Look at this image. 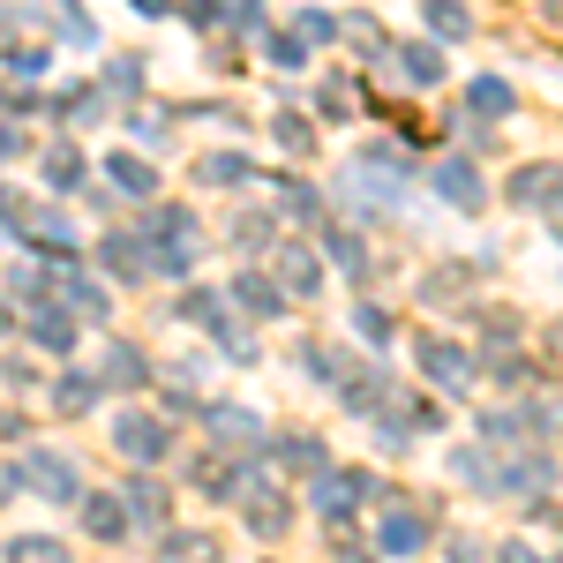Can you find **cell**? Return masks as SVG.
Here are the masks:
<instances>
[{
    "label": "cell",
    "instance_id": "cell-1",
    "mask_svg": "<svg viewBox=\"0 0 563 563\" xmlns=\"http://www.w3.org/2000/svg\"><path fill=\"white\" fill-rule=\"evenodd\" d=\"M113 443H121L129 459H158L174 435H166V421H151V413H121V421H113Z\"/></svg>",
    "mask_w": 563,
    "mask_h": 563
},
{
    "label": "cell",
    "instance_id": "cell-2",
    "mask_svg": "<svg viewBox=\"0 0 563 563\" xmlns=\"http://www.w3.org/2000/svg\"><path fill=\"white\" fill-rule=\"evenodd\" d=\"M23 481H31V488H45V496H60V504H76V466H68V459H53V451H31Z\"/></svg>",
    "mask_w": 563,
    "mask_h": 563
},
{
    "label": "cell",
    "instance_id": "cell-3",
    "mask_svg": "<svg viewBox=\"0 0 563 563\" xmlns=\"http://www.w3.org/2000/svg\"><path fill=\"white\" fill-rule=\"evenodd\" d=\"M23 323H31V339H38L45 353H68V346H76V316H68V308L45 301V308H31Z\"/></svg>",
    "mask_w": 563,
    "mask_h": 563
},
{
    "label": "cell",
    "instance_id": "cell-4",
    "mask_svg": "<svg viewBox=\"0 0 563 563\" xmlns=\"http://www.w3.org/2000/svg\"><path fill=\"white\" fill-rule=\"evenodd\" d=\"M271 286H286V294H316V286H323V271H316L308 249H278V278H271Z\"/></svg>",
    "mask_w": 563,
    "mask_h": 563
},
{
    "label": "cell",
    "instance_id": "cell-5",
    "mask_svg": "<svg viewBox=\"0 0 563 563\" xmlns=\"http://www.w3.org/2000/svg\"><path fill=\"white\" fill-rule=\"evenodd\" d=\"M60 286H68V308H76V316H90V323H106V316H113V301H106V286H98V278L60 271Z\"/></svg>",
    "mask_w": 563,
    "mask_h": 563
},
{
    "label": "cell",
    "instance_id": "cell-6",
    "mask_svg": "<svg viewBox=\"0 0 563 563\" xmlns=\"http://www.w3.org/2000/svg\"><path fill=\"white\" fill-rule=\"evenodd\" d=\"M211 435H233V451H256L263 421H256V413H241V406H211Z\"/></svg>",
    "mask_w": 563,
    "mask_h": 563
},
{
    "label": "cell",
    "instance_id": "cell-7",
    "mask_svg": "<svg viewBox=\"0 0 563 563\" xmlns=\"http://www.w3.org/2000/svg\"><path fill=\"white\" fill-rule=\"evenodd\" d=\"M435 188H443L459 211H481V174H474V166H459V158H451V166H435Z\"/></svg>",
    "mask_w": 563,
    "mask_h": 563
},
{
    "label": "cell",
    "instance_id": "cell-8",
    "mask_svg": "<svg viewBox=\"0 0 563 563\" xmlns=\"http://www.w3.org/2000/svg\"><path fill=\"white\" fill-rule=\"evenodd\" d=\"M421 368H429V376H435L443 390H459V384H466V353H451L443 339H429V346H421Z\"/></svg>",
    "mask_w": 563,
    "mask_h": 563
},
{
    "label": "cell",
    "instance_id": "cell-9",
    "mask_svg": "<svg viewBox=\"0 0 563 563\" xmlns=\"http://www.w3.org/2000/svg\"><path fill=\"white\" fill-rule=\"evenodd\" d=\"M556 188H563L556 166H526V174H511V203H549Z\"/></svg>",
    "mask_w": 563,
    "mask_h": 563
},
{
    "label": "cell",
    "instance_id": "cell-10",
    "mask_svg": "<svg viewBox=\"0 0 563 563\" xmlns=\"http://www.w3.org/2000/svg\"><path fill=\"white\" fill-rule=\"evenodd\" d=\"M84 526L98 533V541H113V533L129 526V511H121V496H90V504H84Z\"/></svg>",
    "mask_w": 563,
    "mask_h": 563
},
{
    "label": "cell",
    "instance_id": "cell-11",
    "mask_svg": "<svg viewBox=\"0 0 563 563\" xmlns=\"http://www.w3.org/2000/svg\"><path fill=\"white\" fill-rule=\"evenodd\" d=\"M421 15H429V23H435V38H466V31H474V15H466L459 0H429Z\"/></svg>",
    "mask_w": 563,
    "mask_h": 563
},
{
    "label": "cell",
    "instance_id": "cell-12",
    "mask_svg": "<svg viewBox=\"0 0 563 563\" xmlns=\"http://www.w3.org/2000/svg\"><path fill=\"white\" fill-rule=\"evenodd\" d=\"M106 174L121 180V188H129V196H158V174H151V166H143V158H106Z\"/></svg>",
    "mask_w": 563,
    "mask_h": 563
},
{
    "label": "cell",
    "instance_id": "cell-13",
    "mask_svg": "<svg viewBox=\"0 0 563 563\" xmlns=\"http://www.w3.org/2000/svg\"><path fill=\"white\" fill-rule=\"evenodd\" d=\"M53 406H60V413H90V406H98V390H90V376H60V390H53Z\"/></svg>",
    "mask_w": 563,
    "mask_h": 563
},
{
    "label": "cell",
    "instance_id": "cell-14",
    "mask_svg": "<svg viewBox=\"0 0 563 563\" xmlns=\"http://www.w3.org/2000/svg\"><path fill=\"white\" fill-rule=\"evenodd\" d=\"M398 68H406L413 84H435V76H443V60H435L429 45H398Z\"/></svg>",
    "mask_w": 563,
    "mask_h": 563
},
{
    "label": "cell",
    "instance_id": "cell-15",
    "mask_svg": "<svg viewBox=\"0 0 563 563\" xmlns=\"http://www.w3.org/2000/svg\"><path fill=\"white\" fill-rule=\"evenodd\" d=\"M466 98H474V113H511V90L496 84V76H481V84H466Z\"/></svg>",
    "mask_w": 563,
    "mask_h": 563
},
{
    "label": "cell",
    "instance_id": "cell-16",
    "mask_svg": "<svg viewBox=\"0 0 563 563\" xmlns=\"http://www.w3.org/2000/svg\"><path fill=\"white\" fill-rule=\"evenodd\" d=\"M106 263H113L121 278H143V271H151V256H143L135 241H106Z\"/></svg>",
    "mask_w": 563,
    "mask_h": 563
},
{
    "label": "cell",
    "instance_id": "cell-17",
    "mask_svg": "<svg viewBox=\"0 0 563 563\" xmlns=\"http://www.w3.org/2000/svg\"><path fill=\"white\" fill-rule=\"evenodd\" d=\"M45 180H53V188H76V180H84V158H76V151H45Z\"/></svg>",
    "mask_w": 563,
    "mask_h": 563
},
{
    "label": "cell",
    "instance_id": "cell-18",
    "mask_svg": "<svg viewBox=\"0 0 563 563\" xmlns=\"http://www.w3.org/2000/svg\"><path fill=\"white\" fill-rule=\"evenodd\" d=\"M233 294H241V301L256 308V316H278V286H271V278H241Z\"/></svg>",
    "mask_w": 563,
    "mask_h": 563
},
{
    "label": "cell",
    "instance_id": "cell-19",
    "mask_svg": "<svg viewBox=\"0 0 563 563\" xmlns=\"http://www.w3.org/2000/svg\"><path fill=\"white\" fill-rule=\"evenodd\" d=\"M196 174L211 180V188H225V180H241V174H249V166H241V158H233V151H211V158H203V166H196Z\"/></svg>",
    "mask_w": 563,
    "mask_h": 563
},
{
    "label": "cell",
    "instance_id": "cell-20",
    "mask_svg": "<svg viewBox=\"0 0 563 563\" xmlns=\"http://www.w3.org/2000/svg\"><path fill=\"white\" fill-rule=\"evenodd\" d=\"M8 563H68V549H60V541H15Z\"/></svg>",
    "mask_w": 563,
    "mask_h": 563
},
{
    "label": "cell",
    "instance_id": "cell-21",
    "mask_svg": "<svg viewBox=\"0 0 563 563\" xmlns=\"http://www.w3.org/2000/svg\"><path fill=\"white\" fill-rule=\"evenodd\" d=\"M331 263H339V271H353V278L368 271V263H361V241H353V233H339V225H331Z\"/></svg>",
    "mask_w": 563,
    "mask_h": 563
},
{
    "label": "cell",
    "instance_id": "cell-22",
    "mask_svg": "<svg viewBox=\"0 0 563 563\" xmlns=\"http://www.w3.org/2000/svg\"><path fill=\"white\" fill-rule=\"evenodd\" d=\"M106 368H113L121 384H143V361H135L129 346H106Z\"/></svg>",
    "mask_w": 563,
    "mask_h": 563
},
{
    "label": "cell",
    "instance_id": "cell-23",
    "mask_svg": "<svg viewBox=\"0 0 563 563\" xmlns=\"http://www.w3.org/2000/svg\"><path fill=\"white\" fill-rule=\"evenodd\" d=\"M129 504H135V519H158V511H166V496H158L151 481H135V488H129Z\"/></svg>",
    "mask_w": 563,
    "mask_h": 563
},
{
    "label": "cell",
    "instance_id": "cell-24",
    "mask_svg": "<svg viewBox=\"0 0 563 563\" xmlns=\"http://www.w3.org/2000/svg\"><path fill=\"white\" fill-rule=\"evenodd\" d=\"M339 38V15H301V45H323Z\"/></svg>",
    "mask_w": 563,
    "mask_h": 563
},
{
    "label": "cell",
    "instance_id": "cell-25",
    "mask_svg": "<svg viewBox=\"0 0 563 563\" xmlns=\"http://www.w3.org/2000/svg\"><path fill=\"white\" fill-rule=\"evenodd\" d=\"M421 541V519H390L384 526V549H413Z\"/></svg>",
    "mask_w": 563,
    "mask_h": 563
},
{
    "label": "cell",
    "instance_id": "cell-26",
    "mask_svg": "<svg viewBox=\"0 0 563 563\" xmlns=\"http://www.w3.org/2000/svg\"><path fill=\"white\" fill-rule=\"evenodd\" d=\"M278 203H286V211H294V218H308V211H316V196H308L301 180H286V188H278Z\"/></svg>",
    "mask_w": 563,
    "mask_h": 563
},
{
    "label": "cell",
    "instance_id": "cell-27",
    "mask_svg": "<svg viewBox=\"0 0 563 563\" xmlns=\"http://www.w3.org/2000/svg\"><path fill=\"white\" fill-rule=\"evenodd\" d=\"M271 60L278 68H301V38H271Z\"/></svg>",
    "mask_w": 563,
    "mask_h": 563
},
{
    "label": "cell",
    "instance_id": "cell-28",
    "mask_svg": "<svg viewBox=\"0 0 563 563\" xmlns=\"http://www.w3.org/2000/svg\"><path fill=\"white\" fill-rule=\"evenodd\" d=\"M15 151H23V135H15V129H0V158H15Z\"/></svg>",
    "mask_w": 563,
    "mask_h": 563
},
{
    "label": "cell",
    "instance_id": "cell-29",
    "mask_svg": "<svg viewBox=\"0 0 563 563\" xmlns=\"http://www.w3.org/2000/svg\"><path fill=\"white\" fill-rule=\"evenodd\" d=\"M0 331H8V316H0Z\"/></svg>",
    "mask_w": 563,
    "mask_h": 563
}]
</instances>
